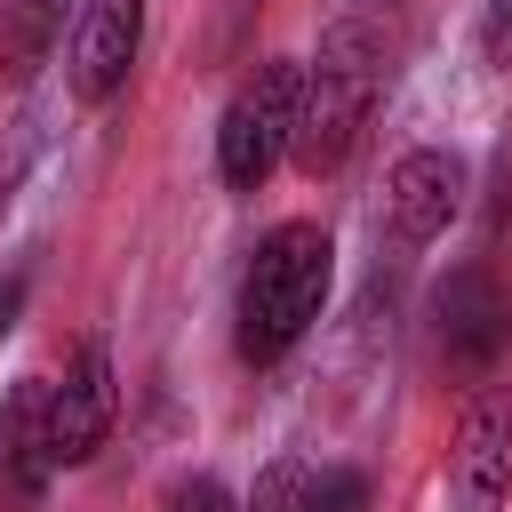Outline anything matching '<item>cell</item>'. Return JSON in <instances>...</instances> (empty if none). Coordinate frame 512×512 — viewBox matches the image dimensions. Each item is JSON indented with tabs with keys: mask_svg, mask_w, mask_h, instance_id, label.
Returning a JSON list of instances; mask_svg holds the SVG:
<instances>
[{
	"mask_svg": "<svg viewBox=\"0 0 512 512\" xmlns=\"http://www.w3.org/2000/svg\"><path fill=\"white\" fill-rule=\"evenodd\" d=\"M384 104V32L368 16H336L320 32V48L304 56V112H296V176H344L368 120Z\"/></svg>",
	"mask_w": 512,
	"mask_h": 512,
	"instance_id": "6da1fadb",
	"label": "cell"
},
{
	"mask_svg": "<svg viewBox=\"0 0 512 512\" xmlns=\"http://www.w3.org/2000/svg\"><path fill=\"white\" fill-rule=\"evenodd\" d=\"M328 280H336V240H328V224H312V216H288V224H272L264 240H256V256H248V272H240V328H232V344H240V360L248 368H272L280 352H296L304 344V328L320 320V304H328Z\"/></svg>",
	"mask_w": 512,
	"mask_h": 512,
	"instance_id": "7a4b0ae2",
	"label": "cell"
},
{
	"mask_svg": "<svg viewBox=\"0 0 512 512\" xmlns=\"http://www.w3.org/2000/svg\"><path fill=\"white\" fill-rule=\"evenodd\" d=\"M296 112H304V56H264L216 120V176L232 192H264V176L296 144Z\"/></svg>",
	"mask_w": 512,
	"mask_h": 512,
	"instance_id": "3957f363",
	"label": "cell"
},
{
	"mask_svg": "<svg viewBox=\"0 0 512 512\" xmlns=\"http://www.w3.org/2000/svg\"><path fill=\"white\" fill-rule=\"evenodd\" d=\"M112 416H120L112 352H104V336H80L72 360H64V376L48 384V448H56V472H80L112 440Z\"/></svg>",
	"mask_w": 512,
	"mask_h": 512,
	"instance_id": "277c9868",
	"label": "cell"
},
{
	"mask_svg": "<svg viewBox=\"0 0 512 512\" xmlns=\"http://www.w3.org/2000/svg\"><path fill=\"white\" fill-rule=\"evenodd\" d=\"M432 344L448 368H496L504 344H512V296L488 264H456L440 288H432Z\"/></svg>",
	"mask_w": 512,
	"mask_h": 512,
	"instance_id": "5b68a950",
	"label": "cell"
},
{
	"mask_svg": "<svg viewBox=\"0 0 512 512\" xmlns=\"http://www.w3.org/2000/svg\"><path fill=\"white\" fill-rule=\"evenodd\" d=\"M144 8H152V0H80L64 80H72V96H80L88 112L128 88V72H136V56H144Z\"/></svg>",
	"mask_w": 512,
	"mask_h": 512,
	"instance_id": "8992f818",
	"label": "cell"
},
{
	"mask_svg": "<svg viewBox=\"0 0 512 512\" xmlns=\"http://www.w3.org/2000/svg\"><path fill=\"white\" fill-rule=\"evenodd\" d=\"M464 184H472V168H464L448 144H416V152H400L392 176H384V216H392V232H400L408 248L440 240V232L464 216Z\"/></svg>",
	"mask_w": 512,
	"mask_h": 512,
	"instance_id": "52a82bcc",
	"label": "cell"
},
{
	"mask_svg": "<svg viewBox=\"0 0 512 512\" xmlns=\"http://www.w3.org/2000/svg\"><path fill=\"white\" fill-rule=\"evenodd\" d=\"M512 496V408L504 400H464L456 440H448V512H504Z\"/></svg>",
	"mask_w": 512,
	"mask_h": 512,
	"instance_id": "ba28073f",
	"label": "cell"
},
{
	"mask_svg": "<svg viewBox=\"0 0 512 512\" xmlns=\"http://www.w3.org/2000/svg\"><path fill=\"white\" fill-rule=\"evenodd\" d=\"M56 480V448H48V384L24 376L0 400V512H40Z\"/></svg>",
	"mask_w": 512,
	"mask_h": 512,
	"instance_id": "9c48e42d",
	"label": "cell"
},
{
	"mask_svg": "<svg viewBox=\"0 0 512 512\" xmlns=\"http://www.w3.org/2000/svg\"><path fill=\"white\" fill-rule=\"evenodd\" d=\"M64 8H80V0H8V16H0V80L8 88H24L48 64V48L64 40Z\"/></svg>",
	"mask_w": 512,
	"mask_h": 512,
	"instance_id": "30bf717a",
	"label": "cell"
},
{
	"mask_svg": "<svg viewBox=\"0 0 512 512\" xmlns=\"http://www.w3.org/2000/svg\"><path fill=\"white\" fill-rule=\"evenodd\" d=\"M248 512H320V464L304 456H272L248 488Z\"/></svg>",
	"mask_w": 512,
	"mask_h": 512,
	"instance_id": "8fae6325",
	"label": "cell"
},
{
	"mask_svg": "<svg viewBox=\"0 0 512 512\" xmlns=\"http://www.w3.org/2000/svg\"><path fill=\"white\" fill-rule=\"evenodd\" d=\"M472 48H480V64H488V72H512V0H488V8H480Z\"/></svg>",
	"mask_w": 512,
	"mask_h": 512,
	"instance_id": "7c38bea8",
	"label": "cell"
},
{
	"mask_svg": "<svg viewBox=\"0 0 512 512\" xmlns=\"http://www.w3.org/2000/svg\"><path fill=\"white\" fill-rule=\"evenodd\" d=\"M320 512H368V472L360 464H320Z\"/></svg>",
	"mask_w": 512,
	"mask_h": 512,
	"instance_id": "4fadbf2b",
	"label": "cell"
},
{
	"mask_svg": "<svg viewBox=\"0 0 512 512\" xmlns=\"http://www.w3.org/2000/svg\"><path fill=\"white\" fill-rule=\"evenodd\" d=\"M168 512H248V504H232V488H224L216 472H192V480H176Z\"/></svg>",
	"mask_w": 512,
	"mask_h": 512,
	"instance_id": "5bb4252c",
	"label": "cell"
},
{
	"mask_svg": "<svg viewBox=\"0 0 512 512\" xmlns=\"http://www.w3.org/2000/svg\"><path fill=\"white\" fill-rule=\"evenodd\" d=\"M256 16H264V0H224V16H216V56H240Z\"/></svg>",
	"mask_w": 512,
	"mask_h": 512,
	"instance_id": "9a60e30c",
	"label": "cell"
},
{
	"mask_svg": "<svg viewBox=\"0 0 512 512\" xmlns=\"http://www.w3.org/2000/svg\"><path fill=\"white\" fill-rule=\"evenodd\" d=\"M16 312H24V272H16V280H0V336L16 328Z\"/></svg>",
	"mask_w": 512,
	"mask_h": 512,
	"instance_id": "2e32d148",
	"label": "cell"
}]
</instances>
